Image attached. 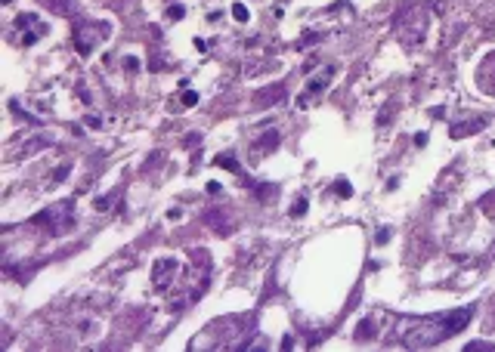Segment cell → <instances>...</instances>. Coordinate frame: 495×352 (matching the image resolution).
<instances>
[{
  "label": "cell",
  "instance_id": "1",
  "mask_svg": "<svg viewBox=\"0 0 495 352\" xmlns=\"http://www.w3.org/2000/svg\"><path fill=\"white\" fill-rule=\"evenodd\" d=\"M102 37H105V28L99 31L96 25H74V47H78L81 56H90Z\"/></svg>",
  "mask_w": 495,
  "mask_h": 352
},
{
  "label": "cell",
  "instance_id": "2",
  "mask_svg": "<svg viewBox=\"0 0 495 352\" xmlns=\"http://www.w3.org/2000/svg\"><path fill=\"white\" fill-rule=\"evenodd\" d=\"M217 167H226V170L239 173V164H236V158H232V155H220V158H217Z\"/></svg>",
  "mask_w": 495,
  "mask_h": 352
},
{
  "label": "cell",
  "instance_id": "3",
  "mask_svg": "<svg viewBox=\"0 0 495 352\" xmlns=\"http://www.w3.org/2000/svg\"><path fill=\"white\" fill-rule=\"evenodd\" d=\"M232 19H236V22H248V19H251L248 6H245V3H236V6H232Z\"/></svg>",
  "mask_w": 495,
  "mask_h": 352
},
{
  "label": "cell",
  "instance_id": "4",
  "mask_svg": "<svg viewBox=\"0 0 495 352\" xmlns=\"http://www.w3.org/2000/svg\"><path fill=\"white\" fill-rule=\"evenodd\" d=\"M334 192H338L341 198H350V195H353V186H350L347 179H338V182H334Z\"/></svg>",
  "mask_w": 495,
  "mask_h": 352
},
{
  "label": "cell",
  "instance_id": "5",
  "mask_svg": "<svg viewBox=\"0 0 495 352\" xmlns=\"http://www.w3.org/2000/svg\"><path fill=\"white\" fill-rule=\"evenodd\" d=\"M307 198H300V201H294V204H291V216H304L307 213Z\"/></svg>",
  "mask_w": 495,
  "mask_h": 352
},
{
  "label": "cell",
  "instance_id": "6",
  "mask_svg": "<svg viewBox=\"0 0 495 352\" xmlns=\"http://www.w3.org/2000/svg\"><path fill=\"white\" fill-rule=\"evenodd\" d=\"M257 145H260V148H270V145H279V133H266V136L260 139Z\"/></svg>",
  "mask_w": 495,
  "mask_h": 352
},
{
  "label": "cell",
  "instance_id": "7",
  "mask_svg": "<svg viewBox=\"0 0 495 352\" xmlns=\"http://www.w3.org/2000/svg\"><path fill=\"white\" fill-rule=\"evenodd\" d=\"M34 22H37V16H34V13H28V16H19V19H16V25H19V28H31Z\"/></svg>",
  "mask_w": 495,
  "mask_h": 352
},
{
  "label": "cell",
  "instance_id": "8",
  "mask_svg": "<svg viewBox=\"0 0 495 352\" xmlns=\"http://www.w3.org/2000/svg\"><path fill=\"white\" fill-rule=\"evenodd\" d=\"M183 16H186L183 6H171V10H167V19H183Z\"/></svg>",
  "mask_w": 495,
  "mask_h": 352
},
{
  "label": "cell",
  "instance_id": "9",
  "mask_svg": "<svg viewBox=\"0 0 495 352\" xmlns=\"http://www.w3.org/2000/svg\"><path fill=\"white\" fill-rule=\"evenodd\" d=\"M368 334H372V324H368V321H362V324L356 328V337L362 340V337H368Z\"/></svg>",
  "mask_w": 495,
  "mask_h": 352
},
{
  "label": "cell",
  "instance_id": "10",
  "mask_svg": "<svg viewBox=\"0 0 495 352\" xmlns=\"http://www.w3.org/2000/svg\"><path fill=\"white\" fill-rule=\"evenodd\" d=\"M195 102H198V93H192V90H189V93L183 96V105H186V108H192Z\"/></svg>",
  "mask_w": 495,
  "mask_h": 352
},
{
  "label": "cell",
  "instance_id": "11",
  "mask_svg": "<svg viewBox=\"0 0 495 352\" xmlns=\"http://www.w3.org/2000/svg\"><path fill=\"white\" fill-rule=\"evenodd\" d=\"M108 204H112L108 198H96V201H93V207H96V210H108Z\"/></svg>",
  "mask_w": 495,
  "mask_h": 352
},
{
  "label": "cell",
  "instance_id": "12",
  "mask_svg": "<svg viewBox=\"0 0 495 352\" xmlns=\"http://www.w3.org/2000/svg\"><path fill=\"white\" fill-rule=\"evenodd\" d=\"M65 176H68V167H65V164H62V167H59V170H56V176H53V182H62V179H65Z\"/></svg>",
  "mask_w": 495,
  "mask_h": 352
},
{
  "label": "cell",
  "instance_id": "13",
  "mask_svg": "<svg viewBox=\"0 0 495 352\" xmlns=\"http://www.w3.org/2000/svg\"><path fill=\"white\" fill-rule=\"evenodd\" d=\"M124 68H130V71H137V68H139V62H137V59H133V56H127V59H124Z\"/></svg>",
  "mask_w": 495,
  "mask_h": 352
},
{
  "label": "cell",
  "instance_id": "14",
  "mask_svg": "<svg viewBox=\"0 0 495 352\" xmlns=\"http://www.w3.org/2000/svg\"><path fill=\"white\" fill-rule=\"evenodd\" d=\"M415 145H418V148L427 145V133H415Z\"/></svg>",
  "mask_w": 495,
  "mask_h": 352
},
{
  "label": "cell",
  "instance_id": "15",
  "mask_svg": "<svg viewBox=\"0 0 495 352\" xmlns=\"http://www.w3.org/2000/svg\"><path fill=\"white\" fill-rule=\"evenodd\" d=\"M387 238H390V229H381V232H377V244H384Z\"/></svg>",
  "mask_w": 495,
  "mask_h": 352
},
{
  "label": "cell",
  "instance_id": "16",
  "mask_svg": "<svg viewBox=\"0 0 495 352\" xmlns=\"http://www.w3.org/2000/svg\"><path fill=\"white\" fill-rule=\"evenodd\" d=\"M87 127H90V130H99V117H87Z\"/></svg>",
  "mask_w": 495,
  "mask_h": 352
}]
</instances>
